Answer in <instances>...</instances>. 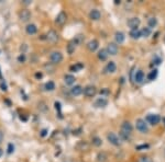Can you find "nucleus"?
<instances>
[{
  "instance_id": "nucleus-1",
  "label": "nucleus",
  "mask_w": 165,
  "mask_h": 162,
  "mask_svg": "<svg viewBox=\"0 0 165 162\" xmlns=\"http://www.w3.org/2000/svg\"><path fill=\"white\" fill-rule=\"evenodd\" d=\"M136 131H139L141 134H147L149 133V126L145 120H142V118H138L136 120Z\"/></svg>"
},
{
  "instance_id": "nucleus-2",
  "label": "nucleus",
  "mask_w": 165,
  "mask_h": 162,
  "mask_svg": "<svg viewBox=\"0 0 165 162\" xmlns=\"http://www.w3.org/2000/svg\"><path fill=\"white\" fill-rule=\"evenodd\" d=\"M107 139H108V141H109L110 144L111 145H113V146H120L121 145V139H120V137H118L117 135H116L115 133H109L107 135Z\"/></svg>"
},
{
  "instance_id": "nucleus-3",
  "label": "nucleus",
  "mask_w": 165,
  "mask_h": 162,
  "mask_svg": "<svg viewBox=\"0 0 165 162\" xmlns=\"http://www.w3.org/2000/svg\"><path fill=\"white\" fill-rule=\"evenodd\" d=\"M50 60H51V63L54 64V65H56V64H60L61 61L63 60V55H62V53H61V52L51 53Z\"/></svg>"
},
{
  "instance_id": "nucleus-4",
  "label": "nucleus",
  "mask_w": 165,
  "mask_h": 162,
  "mask_svg": "<svg viewBox=\"0 0 165 162\" xmlns=\"http://www.w3.org/2000/svg\"><path fill=\"white\" fill-rule=\"evenodd\" d=\"M147 120V123L150 124V125H157V124L161 122V117L160 115H157V114H149L145 118Z\"/></svg>"
},
{
  "instance_id": "nucleus-5",
  "label": "nucleus",
  "mask_w": 165,
  "mask_h": 162,
  "mask_svg": "<svg viewBox=\"0 0 165 162\" xmlns=\"http://www.w3.org/2000/svg\"><path fill=\"white\" fill-rule=\"evenodd\" d=\"M132 129H133V127H132V125H131V123H130V122H123V123L121 124L120 133L126 134V135L131 136Z\"/></svg>"
},
{
  "instance_id": "nucleus-6",
  "label": "nucleus",
  "mask_w": 165,
  "mask_h": 162,
  "mask_svg": "<svg viewBox=\"0 0 165 162\" xmlns=\"http://www.w3.org/2000/svg\"><path fill=\"white\" fill-rule=\"evenodd\" d=\"M96 93H97V89H96V87L95 86H87L84 88V95L87 98H92L96 95Z\"/></svg>"
},
{
  "instance_id": "nucleus-7",
  "label": "nucleus",
  "mask_w": 165,
  "mask_h": 162,
  "mask_svg": "<svg viewBox=\"0 0 165 162\" xmlns=\"http://www.w3.org/2000/svg\"><path fill=\"white\" fill-rule=\"evenodd\" d=\"M140 23H141V20H140L139 18H136V17H134V18H130L128 20V22H127L128 26L131 30H136L139 28Z\"/></svg>"
},
{
  "instance_id": "nucleus-8",
  "label": "nucleus",
  "mask_w": 165,
  "mask_h": 162,
  "mask_svg": "<svg viewBox=\"0 0 165 162\" xmlns=\"http://www.w3.org/2000/svg\"><path fill=\"white\" fill-rule=\"evenodd\" d=\"M107 52L109 55L111 56H115L118 54V50H119V47L118 45H117V43H109V44L107 45Z\"/></svg>"
},
{
  "instance_id": "nucleus-9",
  "label": "nucleus",
  "mask_w": 165,
  "mask_h": 162,
  "mask_svg": "<svg viewBox=\"0 0 165 162\" xmlns=\"http://www.w3.org/2000/svg\"><path fill=\"white\" fill-rule=\"evenodd\" d=\"M66 20H67V16H66V13L64 11H62V12L58 13L56 19H55V23L57 24V25H64Z\"/></svg>"
},
{
  "instance_id": "nucleus-10",
  "label": "nucleus",
  "mask_w": 165,
  "mask_h": 162,
  "mask_svg": "<svg viewBox=\"0 0 165 162\" xmlns=\"http://www.w3.org/2000/svg\"><path fill=\"white\" fill-rule=\"evenodd\" d=\"M145 79V76H144V72L142 70H138L134 72V77H133V81L136 82V83H142Z\"/></svg>"
},
{
  "instance_id": "nucleus-11",
  "label": "nucleus",
  "mask_w": 165,
  "mask_h": 162,
  "mask_svg": "<svg viewBox=\"0 0 165 162\" xmlns=\"http://www.w3.org/2000/svg\"><path fill=\"white\" fill-rule=\"evenodd\" d=\"M101 18V13L97 9H92L90 12H89V19L92 20V21H98L99 19Z\"/></svg>"
},
{
  "instance_id": "nucleus-12",
  "label": "nucleus",
  "mask_w": 165,
  "mask_h": 162,
  "mask_svg": "<svg viewBox=\"0 0 165 162\" xmlns=\"http://www.w3.org/2000/svg\"><path fill=\"white\" fill-rule=\"evenodd\" d=\"M98 46H99V43H98L97 39H92V41H89L87 43V50L89 52H95V50H97Z\"/></svg>"
},
{
  "instance_id": "nucleus-13",
  "label": "nucleus",
  "mask_w": 165,
  "mask_h": 162,
  "mask_svg": "<svg viewBox=\"0 0 165 162\" xmlns=\"http://www.w3.org/2000/svg\"><path fill=\"white\" fill-rule=\"evenodd\" d=\"M46 39L51 43H56L58 41V35L55 31H50L46 34Z\"/></svg>"
},
{
  "instance_id": "nucleus-14",
  "label": "nucleus",
  "mask_w": 165,
  "mask_h": 162,
  "mask_svg": "<svg viewBox=\"0 0 165 162\" xmlns=\"http://www.w3.org/2000/svg\"><path fill=\"white\" fill-rule=\"evenodd\" d=\"M95 106L96 107H106L108 105V100L105 98H98L96 101H95Z\"/></svg>"
},
{
  "instance_id": "nucleus-15",
  "label": "nucleus",
  "mask_w": 165,
  "mask_h": 162,
  "mask_svg": "<svg viewBox=\"0 0 165 162\" xmlns=\"http://www.w3.org/2000/svg\"><path fill=\"white\" fill-rule=\"evenodd\" d=\"M116 70H117V66H116L115 61H109V63L106 65L105 71L107 73H113Z\"/></svg>"
},
{
  "instance_id": "nucleus-16",
  "label": "nucleus",
  "mask_w": 165,
  "mask_h": 162,
  "mask_svg": "<svg viewBox=\"0 0 165 162\" xmlns=\"http://www.w3.org/2000/svg\"><path fill=\"white\" fill-rule=\"evenodd\" d=\"M83 92H84V89H83L81 86H75L71 89V94L73 97H78Z\"/></svg>"
},
{
  "instance_id": "nucleus-17",
  "label": "nucleus",
  "mask_w": 165,
  "mask_h": 162,
  "mask_svg": "<svg viewBox=\"0 0 165 162\" xmlns=\"http://www.w3.org/2000/svg\"><path fill=\"white\" fill-rule=\"evenodd\" d=\"M19 18H20L21 21H28L31 18V13H30L29 10H22L19 13Z\"/></svg>"
},
{
  "instance_id": "nucleus-18",
  "label": "nucleus",
  "mask_w": 165,
  "mask_h": 162,
  "mask_svg": "<svg viewBox=\"0 0 165 162\" xmlns=\"http://www.w3.org/2000/svg\"><path fill=\"white\" fill-rule=\"evenodd\" d=\"M115 39L117 44H122L124 42V39H126V36H124V34H123L122 32H116Z\"/></svg>"
},
{
  "instance_id": "nucleus-19",
  "label": "nucleus",
  "mask_w": 165,
  "mask_h": 162,
  "mask_svg": "<svg viewBox=\"0 0 165 162\" xmlns=\"http://www.w3.org/2000/svg\"><path fill=\"white\" fill-rule=\"evenodd\" d=\"M76 46H78V44L75 42V39H72L71 42H69V44L67 45V52H68V54H69V55H72V54L75 52V50H76Z\"/></svg>"
},
{
  "instance_id": "nucleus-20",
  "label": "nucleus",
  "mask_w": 165,
  "mask_h": 162,
  "mask_svg": "<svg viewBox=\"0 0 165 162\" xmlns=\"http://www.w3.org/2000/svg\"><path fill=\"white\" fill-rule=\"evenodd\" d=\"M26 33H28V34L34 35L37 32V25H35V24H28V25H26Z\"/></svg>"
},
{
  "instance_id": "nucleus-21",
  "label": "nucleus",
  "mask_w": 165,
  "mask_h": 162,
  "mask_svg": "<svg viewBox=\"0 0 165 162\" xmlns=\"http://www.w3.org/2000/svg\"><path fill=\"white\" fill-rule=\"evenodd\" d=\"M108 56H109V54H108L107 50L106 48H104V50H100L99 52H98V58H99L101 61H105V60H107Z\"/></svg>"
},
{
  "instance_id": "nucleus-22",
  "label": "nucleus",
  "mask_w": 165,
  "mask_h": 162,
  "mask_svg": "<svg viewBox=\"0 0 165 162\" xmlns=\"http://www.w3.org/2000/svg\"><path fill=\"white\" fill-rule=\"evenodd\" d=\"M64 81H65V83L67 84V86H72V84L75 83V77H74L73 75H66V76L64 77Z\"/></svg>"
},
{
  "instance_id": "nucleus-23",
  "label": "nucleus",
  "mask_w": 165,
  "mask_h": 162,
  "mask_svg": "<svg viewBox=\"0 0 165 162\" xmlns=\"http://www.w3.org/2000/svg\"><path fill=\"white\" fill-rule=\"evenodd\" d=\"M130 36H131V39H139L140 37H142L141 36V31L140 30H131L130 31Z\"/></svg>"
},
{
  "instance_id": "nucleus-24",
  "label": "nucleus",
  "mask_w": 165,
  "mask_h": 162,
  "mask_svg": "<svg viewBox=\"0 0 165 162\" xmlns=\"http://www.w3.org/2000/svg\"><path fill=\"white\" fill-rule=\"evenodd\" d=\"M150 35H151V29H150L149 26L147 28H143V29L141 30V36L142 37H149Z\"/></svg>"
},
{
  "instance_id": "nucleus-25",
  "label": "nucleus",
  "mask_w": 165,
  "mask_h": 162,
  "mask_svg": "<svg viewBox=\"0 0 165 162\" xmlns=\"http://www.w3.org/2000/svg\"><path fill=\"white\" fill-rule=\"evenodd\" d=\"M44 89L46 90V91H53V90L55 89V83L53 82V81H49V82L45 83Z\"/></svg>"
},
{
  "instance_id": "nucleus-26",
  "label": "nucleus",
  "mask_w": 165,
  "mask_h": 162,
  "mask_svg": "<svg viewBox=\"0 0 165 162\" xmlns=\"http://www.w3.org/2000/svg\"><path fill=\"white\" fill-rule=\"evenodd\" d=\"M84 68V65L83 64H81V63H77L76 65H74V66H72L71 67V70L72 71H78V70H81V69H83Z\"/></svg>"
},
{
  "instance_id": "nucleus-27",
  "label": "nucleus",
  "mask_w": 165,
  "mask_h": 162,
  "mask_svg": "<svg viewBox=\"0 0 165 162\" xmlns=\"http://www.w3.org/2000/svg\"><path fill=\"white\" fill-rule=\"evenodd\" d=\"M97 160L98 162H106L107 161V154L104 153V152H100L97 156Z\"/></svg>"
},
{
  "instance_id": "nucleus-28",
  "label": "nucleus",
  "mask_w": 165,
  "mask_h": 162,
  "mask_svg": "<svg viewBox=\"0 0 165 162\" xmlns=\"http://www.w3.org/2000/svg\"><path fill=\"white\" fill-rule=\"evenodd\" d=\"M147 24H149V28H155L157 25V20L155 18H150L149 21H147Z\"/></svg>"
},
{
  "instance_id": "nucleus-29",
  "label": "nucleus",
  "mask_w": 165,
  "mask_h": 162,
  "mask_svg": "<svg viewBox=\"0 0 165 162\" xmlns=\"http://www.w3.org/2000/svg\"><path fill=\"white\" fill-rule=\"evenodd\" d=\"M156 77H157V70L156 69H154V70H152L151 72L147 75V79H149L150 81H152V80H154V79H156Z\"/></svg>"
},
{
  "instance_id": "nucleus-30",
  "label": "nucleus",
  "mask_w": 165,
  "mask_h": 162,
  "mask_svg": "<svg viewBox=\"0 0 165 162\" xmlns=\"http://www.w3.org/2000/svg\"><path fill=\"white\" fill-rule=\"evenodd\" d=\"M92 145H94V146H96V147L101 146L102 140L99 138V137H94V138H92Z\"/></svg>"
},
{
  "instance_id": "nucleus-31",
  "label": "nucleus",
  "mask_w": 165,
  "mask_h": 162,
  "mask_svg": "<svg viewBox=\"0 0 165 162\" xmlns=\"http://www.w3.org/2000/svg\"><path fill=\"white\" fill-rule=\"evenodd\" d=\"M0 88H1V90H2V91H7L8 87H7V83H6L5 80H1V82H0Z\"/></svg>"
},
{
  "instance_id": "nucleus-32",
  "label": "nucleus",
  "mask_w": 165,
  "mask_h": 162,
  "mask_svg": "<svg viewBox=\"0 0 165 162\" xmlns=\"http://www.w3.org/2000/svg\"><path fill=\"white\" fill-rule=\"evenodd\" d=\"M139 162H153V160L150 157H141L139 159Z\"/></svg>"
},
{
  "instance_id": "nucleus-33",
  "label": "nucleus",
  "mask_w": 165,
  "mask_h": 162,
  "mask_svg": "<svg viewBox=\"0 0 165 162\" xmlns=\"http://www.w3.org/2000/svg\"><path fill=\"white\" fill-rule=\"evenodd\" d=\"M13 151H14V146H13V144H9L8 145V153L11 154Z\"/></svg>"
},
{
  "instance_id": "nucleus-34",
  "label": "nucleus",
  "mask_w": 165,
  "mask_h": 162,
  "mask_svg": "<svg viewBox=\"0 0 165 162\" xmlns=\"http://www.w3.org/2000/svg\"><path fill=\"white\" fill-rule=\"evenodd\" d=\"M18 61L19 63H24V61H26V56H24L23 54H21V55L18 57Z\"/></svg>"
},
{
  "instance_id": "nucleus-35",
  "label": "nucleus",
  "mask_w": 165,
  "mask_h": 162,
  "mask_svg": "<svg viewBox=\"0 0 165 162\" xmlns=\"http://www.w3.org/2000/svg\"><path fill=\"white\" fill-rule=\"evenodd\" d=\"M144 148H149V145H142V146H138V147H136V149H138V150L144 149Z\"/></svg>"
},
{
  "instance_id": "nucleus-36",
  "label": "nucleus",
  "mask_w": 165,
  "mask_h": 162,
  "mask_svg": "<svg viewBox=\"0 0 165 162\" xmlns=\"http://www.w3.org/2000/svg\"><path fill=\"white\" fill-rule=\"evenodd\" d=\"M46 133H47V131H46V129H43V131H41V136H42V137H44L45 135H46Z\"/></svg>"
},
{
  "instance_id": "nucleus-37",
  "label": "nucleus",
  "mask_w": 165,
  "mask_h": 162,
  "mask_svg": "<svg viewBox=\"0 0 165 162\" xmlns=\"http://www.w3.org/2000/svg\"><path fill=\"white\" fill-rule=\"evenodd\" d=\"M35 77H37V78H42V73H41V72L35 73Z\"/></svg>"
},
{
  "instance_id": "nucleus-38",
  "label": "nucleus",
  "mask_w": 165,
  "mask_h": 162,
  "mask_svg": "<svg viewBox=\"0 0 165 162\" xmlns=\"http://www.w3.org/2000/svg\"><path fill=\"white\" fill-rule=\"evenodd\" d=\"M2 139H3V134H2V131H0V142L2 141Z\"/></svg>"
},
{
  "instance_id": "nucleus-39",
  "label": "nucleus",
  "mask_w": 165,
  "mask_h": 162,
  "mask_svg": "<svg viewBox=\"0 0 165 162\" xmlns=\"http://www.w3.org/2000/svg\"><path fill=\"white\" fill-rule=\"evenodd\" d=\"M31 2H32L31 0H24V1H23V3H26V5H30Z\"/></svg>"
},
{
  "instance_id": "nucleus-40",
  "label": "nucleus",
  "mask_w": 165,
  "mask_h": 162,
  "mask_svg": "<svg viewBox=\"0 0 165 162\" xmlns=\"http://www.w3.org/2000/svg\"><path fill=\"white\" fill-rule=\"evenodd\" d=\"M115 3H116V5H118V3H120V0H115Z\"/></svg>"
},
{
  "instance_id": "nucleus-41",
  "label": "nucleus",
  "mask_w": 165,
  "mask_h": 162,
  "mask_svg": "<svg viewBox=\"0 0 165 162\" xmlns=\"http://www.w3.org/2000/svg\"><path fill=\"white\" fill-rule=\"evenodd\" d=\"M1 156H2V150L0 149V158H1Z\"/></svg>"
},
{
  "instance_id": "nucleus-42",
  "label": "nucleus",
  "mask_w": 165,
  "mask_h": 162,
  "mask_svg": "<svg viewBox=\"0 0 165 162\" xmlns=\"http://www.w3.org/2000/svg\"><path fill=\"white\" fill-rule=\"evenodd\" d=\"M0 77H1V72H0Z\"/></svg>"
},
{
  "instance_id": "nucleus-43",
  "label": "nucleus",
  "mask_w": 165,
  "mask_h": 162,
  "mask_svg": "<svg viewBox=\"0 0 165 162\" xmlns=\"http://www.w3.org/2000/svg\"><path fill=\"white\" fill-rule=\"evenodd\" d=\"M164 42H165V37H164Z\"/></svg>"
},
{
  "instance_id": "nucleus-44",
  "label": "nucleus",
  "mask_w": 165,
  "mask_h": 162,
  "mask_svg": "<svg viewBox=\"0 0 165 162\" xmlns=\"http://www.w3.org/2000/svg\"></svg>"
}]
</instances>
